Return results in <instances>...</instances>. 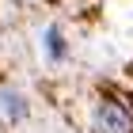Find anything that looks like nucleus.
I'll list each match as a JSON object with an SVG mask.
<instances>
[{"label": "nucleus", "mask_w": 133, "mask_h": 133, "mask_svg": "<svg viewBox=\"0 0 133 133\" xmlns=\"http://www.w3.org/2000/svg\"><path fill=\"white\" fill-rule=\"evenodd\" d=\"M95 129L99 133H129V110L118 99H103L95 107Z\"/></svg>", "instance_id": "f257e3e1"}, {"label": "nucleus", "mask_w": 133, "mask_h": 133, "mask_svg": "<svg viewBox=\"0 0 133 133\" xmlns=\"http://www.w3.org/2000/svg\"><path fill=\"white\" fill-rule=\"evenodd\" d=\"M0 110L8 114V122H23L27 118V99L11 88H0Z\"/></svg>", "instance_id": "f03ea898"}, {"label": "nucleus", "mask_w": 133, "mask_h": 133, "mask_svg": "<svg viewBox=\"0 0 133 133\" xmlns=\"http://www.w3.org/2000/svg\"><path fill=\"white\" fill-rule=\"evenodd\" d=\"M46 57H50V61H65V57H69V46H65L61 27H46Z\"/></svg>", "instance_id": "7ed1b4c3"}]
</instances>
